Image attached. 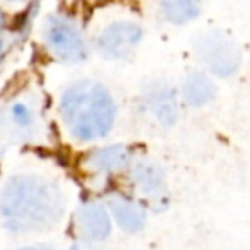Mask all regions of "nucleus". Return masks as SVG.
<instances>
[{
	"label": "nucleus",
	"mask_w": 250,
	"mask_h": 250,
	"mask_svg": "<svg viewBox=\"0 0 250 250\" xmlns=\"http://www.w3.org/2000/svg\"><path fill=\"white\" fill-rule=\"evenodd\" d=\"M65 212L62 188L42 175H16L0 194L2 225L12 233H38L60 223Z\"/></svg>",
	"instance_id": "f257e3e1"
},
{
	"label": "nucleus",
	"mask_w": 250,
	"mask_h": 250,
	"mask_svg": "<svg viewBox=\"0 0 250 250\" xmlns=\"http://www.w3.org/2000/svg\"><path fill=\"white\" fill-rule=\"evenodd\" d=\"M60 115L74 139L91 143L111 132L117 120V103L101 83L84 79L63 91Z\"/></svg>",
	"instance_id": "f03ea898"
},
{
	"label": "nucleus",
	"mask_w": 250,
	"mask_h": 250,
	"mask_svg": "<svg viewBox=\"0 0 250 250\" xmlns=\"http://www.w3.org/2000/svg\"><path fill=\"white\" fill-rule=\"evenodd\" d=\"M194 52L209 74L231 77L242 65V48L223 29H208L195 36Z\"/></svg>",
	"instance_id": "7ed1b4c3"
},
{
	"label": "nucleus",
	"mask_w": 250,
	"mask_h": 250,
	"mask_svg": "<svg viewBox=\"0 0 250 250\" xmlns=\"http://www.w3.org/2000/svg\"><path fill=\"white\" fill-rule=\"evenodd\" d=\"M45 43L52 55L63 63H79L87 59V42L74 19L53 14L43 26Z\"/></svg>",
	"instance_id": "20e7f679"
},
{
	"label": "nucleus",
	"mask_w": 250,
	"mask_h": 250,
	"mask_svg": "<svg viewBox=\"0 0 250 250\" xmlns=\"http://www.w3.org/2000/svg\"><path fill=\"white\" fill-rule=\"evenodd\" d=\"M143 28L132 21H115L96 38V50L108 60H124L143 42Z\"/></svg>",
	"instance_id": "39448f33"
},
{
	"label": "nucleus",
	"mask_w": 250,
	"mask_h": 250,
	"mask_svg": "<svg viewBox=\"0 0 250 250\" xmlns=\"http://www.w3.org/2000/svg\"><path fill=\"white\" fill-rule=\"evenodd\" d=\"M77 229L84 242H104L111 235V216L106 206L96 201L81 206L77 211Z\"/></svg>",
	"instance_id": "423d86ee"
},
{
	"label": "nucleus",
	"mask_w": 250,
	"mask_h": 250,
	"mask_svg": "<svg viewBox=\"0 0 250 250\" xmlns=\"http://www.w3.org/2000/svg\"><path fill=\"white\" fill-rule=\"evenodd\" d=\"M132 184L136 188L147 197L151 202L165 201V188H167V180H165V170L153 160H139L132 165L130 170Z\"/></svg>",
	"instance_id": "0eeeda50"
},
{
	"label": "nucleus",
	"mask_w": 250,
	"mask_h": 250,
	"mask_svg": "<svg viewBox=\"0 0 250 250\" xmlns=\"http://www.w3.org/2000/svg\"><path fill=\"white\" fill-rule=\"evenodd\" d=\"M106 209L118 226L125 233H137L146 225V208L134 197L124 194H111L108 197Z\"/></svg>",
	"instance_id": "6e6552de"
},
{
	"label": "nucleus",
	"mask_w": 250,
	"mask_h": 250,
	"mask_svg": "<svg viewBox=\"0 0 250 250\" xmlns=\"http://www.w3.org/2000/svg\"><path fill=\"white\" fill-rule=\"evenodd\" d=\"M134 153L129 146L125 144H111V146H104L100 149L93 151L87 156L86 163L96 173H118V171L125 170L127 167L132 165Z\"/></svg>",
	"instance_id": "1a4fd4ad"
},
{
	"label": "nucleus",
	"mask_w": 250,
	"mask_h": 250,
	"mask_svg": "<svg viewBox=\"0 0 250 250\" xmlns=\"http://www.w3.org/2000/svg\"><path fill=\"white\" fill-rule=\"evenodd\" d=\"M147 110L160 124L173 125L178 118V94L170 86H156L146 94Z\"/></svg>",
	"instance_id": "9d476101"
},
{
	"label": "nucleus",
	"mask_w": 250,
	"mask_h": 250,
	"mask_svg": "<svg viewBox=\"0 0 250 250\" xmlns=\"http://www.w3.org/2000/svg\"><path fill=\"white\" fill-rule=\"evenodd\" d=\"M218 94V87L204 72H190L182 84V98L192 108H202L209 104Z\"/></svg>",
	"instance_id": "9b49d317"
},
{
	"label": "nucleus",
	"mask_w": 250,
	"mask_h": 250,
	"mask_svg": "<svg viewBox=\"0 0 250 250\" xmlns=\"http://www.w3.org/2000/svg\"><path fill=\"white\" fill-rule=\"evenodd\" d=\"M4 122L12 130V134L29 136L38 127V111L35 104L26 100H14L7 106Z\"/></svg>",
	"instance_id": "f8f14e48"
},
{
	"label": "nucleus",
	"mask_w": 250,
	"mask_h": 250,
	"mask_svg": "<svg viewBox=\"0 0 250 250\" xmlns=\"http://www.w3.org/2000/svg\"><path fill=\"white\" fill-rule=\"evenodd\" d=\"M163 18L171 24H187L201 12V0H160Z\"/></svg>",
	"instance_id": "ddd939ff"
},
{
	"label": "nucleus",
	"mask_w": 250,
	"mask_h": 250,
	"mask_svg": "<svg viewBox=\"0 0 250 250\" xmlns=\"http://www.w3.org/2000/svg\"><path fill=\"white\" fill-rule=\"evenodd\" d=\"M72 250H94L93 247H91V243L89 242H79V243H76V245L72 247Z\"/></svg>",
	"instance_id": "4468645a"
},
{
	"label": "nucleus",
	"mask_w": 250,
	"mask_h": 250,
	"mask_svg": "<svg viewBox=\"0 0 250 250\" xmlns=\"http://www.w3.org/2000/svg\"><path fill=\"white\" fill-rule=\"evenodd\" d=\"M4 57H5V40L0 36V65L4 63Z\"/></svg>",
	"instance_id": "2eb2a0df"
},
{
	"label": "nucleus",
	"mask_w": 250,
	"mask_h": 250,
	"mask_svg": "<svg viewBox=\"0 0 250 250\" xmlns=\"http://www.w3.org/2000/svg\"><path fill=\"white\" fill-rule=\"evenodd\" d=\"M19 250H55V249L46 245H36V247H24V249H19Z\"/></svg>",
	"instance_id": "dca6fc26"
},
{
	"label": "nucleus",
	"mask_w": 250,
	"mask_h": 250,
	"mask_svg": "<svg viewBox=\"0 0 250 250\" xmlns=\"http://www.w3.org/2000/svg\"><path fill=\"white\" fill-rule=\"evenodd\" d=\"M4 22H5V14H4V11L0 9V28L4 26Z\"/></svg>",
	"instance_id": "f3484780"
},
{
	"label": "nucleus",
	"mask_w": 250,
	"mask_h": 250,
	"mask_svg": "<svg viewBox=\"0 0 250 250\" xmlns=\"http://www.w3.org/2000/svg\"><path fill=\"white\" fill-rule=\"evenodd\" d=\"M9 2H22V0H9Z\"/></svg>",
	"instance_id": "a211bd4d"
}]
</instances>
